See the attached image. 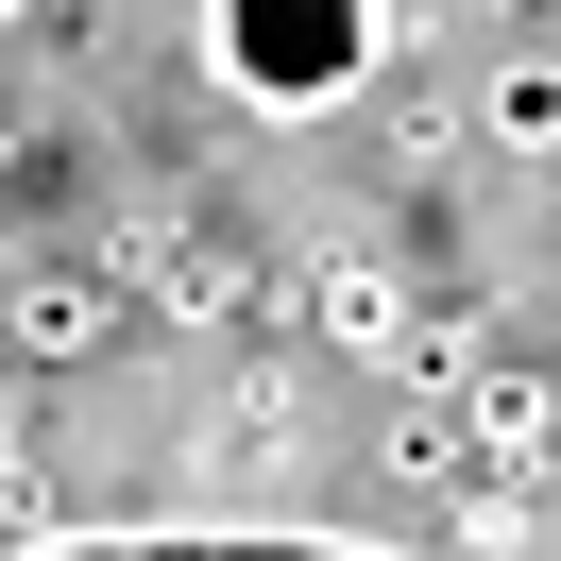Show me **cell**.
I'll list each match as a JSON object with an SVG mask.
<instances>
[{
  "label": "cell",
  "instance_id": "6da1fadb",
  "mask_svg": "<svg viewBox=\"0 0 561 561\" xmlns=\"http://www.w3.org/2000/svg\"><path fill=\"white\" fill-rule=\"evenodd\" d=\"M391 51V0H205V69L255 119H341Z\"/></svg>",
  "mask_w": 561,
  "mask_h": 561
},
{
  "label": "cell",
  "instance_id": "7a4b0ae2",
  "mask_svg": "<svg viewBox=\"0 0 561 561\" xmlns=\"http://www.w3.org/2000/svg\"><path fill=\"white\" fill-rule=\"evenodd\" d=\"M0 323H18V357H51V375H69V357H103V323H119V273H85V255H35Z\"/></svg>",
  "mask_w": 561,
  "mask_h": 561
},
{
  "label": "cell",
  "instance_id": "3957f363",
  "mask_svg": "<svg viewBox=\"0 0 561 561\" xmlns=\"http://www.w3.org/2000/svg\"><path fill=\"white\" fill-rule=\"evenodd\" d=\"M103 273H119V289H153L171 323H221V307H239V255L171 239V221H137V239H103Z\"/></svg>",
  "mask_w": 561,
  "mask_h": 561
},
{
  "label": "cell",
  "instance_id": "277c9868",
  "mask_svg": "<svg viewBox=\"0 0 561 561\" xmlns=\"http://www.w3.org/2000/svg\"><path fill=\"white\" fill-rule=\"evenodd\" d=\"M307 323H323L341 357H391V341H409V289H391V255H323V273H307Z\"/></svg>",
  "mask_w": 561,
  "mask_h": 561
},
{
  "label": "cell",
  "instance_id": "5b68a950",
  "mask_svg": "<svg viewBox=\"0 0 561 561\" xmlns=\"http://www.w3.org/2000/svg\"><path fill=\"white\" fill-rule=\"evenodd\" d=\"M459 425H477L493 459H561V391H545V375H477V391H459Z\"/></svg>",
  "mask_w": 561,
  "mask_h": 561
},
{
  "label": "cell",
  "instance_id": "8992f818",
  "mask_svg": "<svg viewBox=\"0 0 561 561\" xmlns=\"http://www.w3.org/2000/svg\"><path fill=\"white\" fill-rule=\"evenodd\" d=\"M477 137L493 153H561V69H545V51H511V69L477 85Z\"/></svg>",
  "mask_w": 561,
  "mask_h": 561
},
{
  "label": "cell",
  "instance_id": "52a82bcc",
  "mask_svg": "<svg viewBox=\"0 0 561 561\" xmlns=\"http://www.w3.org/2000/svg\"><path fill=\"white\" fill-rule=\"evenodd\" d=\"M459 443H477V425H459V391H443V409H391V477H409V493H443Z\"/></svg>",
  "mask_w": 561,
  "mask_h": 561
},
{
  "label": "cell",
  "instance_id": "ba28073f",
  "mask_svg": "<svg viewBox=\"0 0 561 561\" xmlns=\"http://www.w3.org/2000/svg\"><path fill=\"white\" fill-rule=\"evenodd\" d=\"M0 18H35V0H0Z\"/></svg>",
  "mask_w": 561,
  "mask_h": 561
}]
</instances>
